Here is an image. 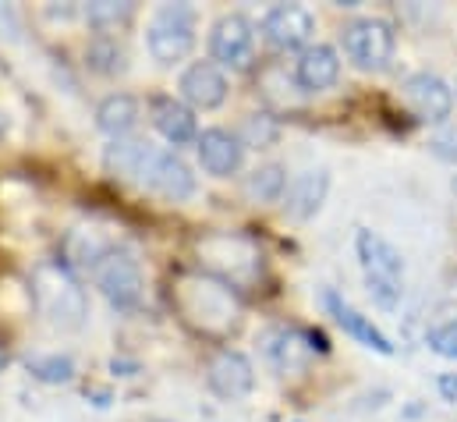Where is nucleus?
<instances>
[{"instance_id": "obj_1", "label": "nucleus", "mask_w": 457, "mask_h": 422, "mask_svg": "<svg viewBox=\"0 0 457 422\" xmlns=\"http://www.w3.org/2000/svg\"><path fill=\"white\" fill-rule=\"evenodd\" d=\"M354 252L365 274V288L379 309H397L404 299V256L376 231L358 227Z\"/></svg>"}, {"instance_id": "obj_2", "label": "nucleus", "mask_w": 457, "mask_h": 422, "mask_svg": "<svg viewBox=\"0 0 457 422\" xmlns=\"http://www.w3.org/2000/svg\"><path fill=\"white\" fill-rule=\"evenodd\" d=\"M199 14L192 4H160L145 25V50L156 64L170 68L195 50Z\"/></svg>"}, {"instance_id": "obj_3", "label": "nucleus", "mask_w": 457, "mask_h": 422, "mask_svg": "<svg viewBox=\"0 0 457 422\" xmlns=\"http://www.w3.org/2000/svg\"><path fill=\"white\" fill-rule=\"evenodd\" d=\"M178 306L188 323H195L206 333H228L241 313L228 284L213 277H185L178 288Z\"/></svg>"}, {"instance_id": "obj_4", "label": "nucleus", "mask_w": 457, "mask_h": 422, "mask_svg": "<svg viewBox=\"0 0 457 422\" xmlns=\"http://www.w3.org/2000/svg\"><path fill=\"white\" fill-rule=\"evenodd\" d=\"M32 291H36V302L43 309V316L50 319L54 326L61 330H79L86 323L89 313V302H86V291L79 288V281L61 266V263H46L36 270V281H32Z\"/></svg>"}, {"instance_id": "obj_5", "label": "nucleus", "mask_w": 457, "mask_h": 422, "mask_svg": "<svg viewBox=\"0 0 457 422\" xmlns=\"http://www.w3.org/2000/svg\"><path fill=\"white\" fill-rule=\"evenodd\" d=\"M93 281L100 288V295L114 306L117 313H131L142 306V295H145V281H142V270H138V259L124 249H107L96 266H93Z\"/></svg>"}, {"instance_id": "obj_6", "label": "nucleus", "mask_w": 457, "mask_h": 422, "mask_svg": "<svg viewBox=\"0 0 457 422\" xmlns=\"http://www.w3.org/2000/svg\"><path fill=\"white\" fill-rule=\"evenodd\" d=\"M341 46L354 68H361V72H383L394 61L397 36H394V25L383 21V18H354V21L344 25Z\"/></svg>"}, {"instance_id": "obj_7", "label": "nucleus", "mask_w": 457, "mask_h": 422, "mask_svg": "<svg viewBox=\"0 0 457 422\" xmlns=\"http://www.w3.org/2000/svg\"><path fill=\"white\" fill-rule=\"evenodd\" d=\"M135 181H142L149 192H156L167 203H185V199L195 196V174H192V167L174 149H156L153 142H149V149L142 156V167H138Z\"/></svg>"}, {"instance_id": "obj_8", "label": "nucleus", "mask_w": 457, "mask_h": 422, "mask_svg": "<svg viewBox=\"0 0 457 422\" xmlns=\"http://www.w3.org/2000/svg\"><path fill=\"white\" fill-rule=\"evenodd\" d=\"M210 61L217 68L230 72H248L255 61V25L248 14L230 11L220 14L210 29Z\"/></svg>"}, {"instance_id": "obj_9", "label": "nucleus", "mask_w": 457, "mask_h": 422, "mask_svg": "<svg viewBox=\"0 0 457 422\" xmlns=\"http://www.w3.org/2000/svg\"><path fill=\"white\" fill-rule=\"evenodd\" d=\"M259 351H262V359L280 373V376H287V373H298V369H305V362H309V355L312 351H330V344H327V337L323 333H316V330H295V326H270V330H262V337H259Z\"/></svg>"}, {"instance_id": "obj_10", "label": "nucleus", "mask_w": 457, "mask_h": 422, "mask_svg": "<svg viewBox=\"0 0 457 422\" xmlns=\"http://www.w3.org/2000/svg\"><path fill=\"white\" fill-rule=\"evenodd\" d=\"M262 36L277 50H309L316 36V18L302 4H273L262 14Z\"/></svg>"}, {"instance_id": "obj_11", "label": "nucleus", "mask_w": 457, "mask_h": 422, "mask_svg": "<svg viewBox=\"0 0 457 422\" xmlns=\"http://www.w3.org/2000/svg\"><path fill=\"white\" fill-rule=\"evenodd\" d=\"M401 97H404V104L411 106V114L419 121H429V124H444L451 117V110H454V89L433 72L408 75L404 86H401Z\"/></svg>"}, {"instance_id": "obj_12", "label": "nucleus", "mask_w": 457, "mask_h": 422, "mask_svg": "<svg viewBox=\"0 0 457 422\" xmlns=\"http://www.w3.org/2000/svg\"><path fill=\"white\" fill-rule=\"evenodd\" d=\"M206 384L217 398L224 401H241L252 394L255 387V366L245 351H234V348H224L210 359V369H206Z\"/></svg>"}, {"instance_id": "obj_13", "label": "nucleus", "mask_w": 457, "mask_h": 422, "mask_svg": "<svg viewBox=\"0 0 457 422\" xmlns=\"http://www.w3.org/2000/svg\"><path fill=\"white\" fill-rule=\"evenodd\" d=\"M178 89H181L185 106H192V110H217L230 93L224 68H217L213 61L188 64L185 75H181V82H178Z\"/></svg>"}, {"instance_id": "obj_14", "label": "nucleus", "mask_w": 457, "mask_h": 422, "mask_svg": "<svg viewBox=\"0 0 457 422\" xmlns=\"http://www.w3.org/2000/svg\"><path fill=\"white\" fill-rule=\"evenodd\" d=\"M195 149H199L203 171L213 174V178H230V174L241 171L245 146H241L237 135H230L228 128H206V131H199Z\"/></svg>"}, {"instance_id": "obj_15", "label": "nucleus", "mask_w": 457, "mask_h": 422, "mask_svg": "<svg viewBox=\"0 0 457 422\" xmlns=\"http://www.w3.org/2000/svg\"><path fill=\"white\" fill-rule=\"evenodd\" d=\"M149 121L170 146H195L199 142V121H195L192 106H185L174 97H153Z\"/></svg>"}, {"instance_id": "obj_16", "label": "nucleus", "mask_w": 457, "mask_h": 422, "mask_svg": "<svg viewBox=\"0 0 457 422\" xmlns=\"http://www.w3.org/2000/svg\"><path fill=\"white\" fill-rule=\"evenodd\" d=\"M323 306H327V313L337 319V326H341L347 337H354L361 348H372V351H379V355H394V344H390V337L372 323L369 316H361L354 306H347L341 295L334 291V288H327L323 291Z\"/></svg>"}, {"instance_id": "obj_17", "label": "nucleus", "mask_w": 457, "mask_h": 422, "mask_svg": "<svg viewBox=\"0 0 457 422\" xmlns=\"http://www.w3.org/2000/svg\"><path fill=\"white\" fill-rule=\"evenodd\" d=\"M341 79V57L330 43H312L295 61V82L305 93H327Z\"/></svg>"}, {"instance_id": "obj_18", "label": "nucleus", "mask_w": 457, "mask_h": 422, "mask_svg": "<svg viewBox=\"0 0 457 422\" xmlns=\"http://www.w3.org/2000/svg\"><path fill=\"white\" fill-rule=\"evenodd\" d=\"M327 192H330V171H305L298 174L291 185H287V213L295 220H312L316 213L323 210L327 203Z\"/></svg>"}, {"instance_id": "obj_19", "label": "nucleus", "mask_w": 457, "mask_h": 422, "mask_svg": "<svg viewBox=\"0 0 457 422\" xmlns=\"http://www.w3.org/2000/svg\"><path fill=\"white\" fill-rule=\"evenodd\" d=\"M138 124V100L128 93H111L96 106V128L111 139H128L131 128Z\"/></svg>"}, {"instance_id": "obj_20", "label": "nucleus", "mask_w": 457, "mask_h": 422, "mask_svg": "<svg viewBox=\"0 0 457 422\" xmlns=\"http://www.w3.org/2000/svg\"><path fill=\"white\" fill-rule=\"evenodd\" d=\"M287 171L280 164H259L248 178H245V196L248 203H259V207H270V203H280L287 196Z\"/></svg>"}, {"instance_id": "obj_21", "label": "nucleus", "mask_w": 457, "mask_h": 422, "mask_svg": "<svg viewBox=\"0 0 457 422\" xmlns=\"http://www.w3.org/2000/svg\"><path fill=\"white\" fill-rule=\"evenodd\" d=\"M86 68L93 72V75H104V79H111V75H120L124 68H128V54H124V43L114 39V36H96V39H89V46H86Z\"/></svg>"}, {"instance_id": "obj_22", "label": "nucleus", "mask_w": 457, "mask_h": 422, "mask_svg": "<svg viewBox=\"0 0 457 422\" xmlns=\"http://www.w3.org/2000/svg\"><path fill=\"white\" fill-rule=\"evenodd\" d=\"M145 149H149V142H142V139H114V142L107 146V153H104V164H107V171H114V174L135 178L138 167H142Z\"/></svg>"}, {"instance_id": "obj_23", "label": "nucleus", "mask_w": 457, "mask_h": 422, "mask_svg": "<svg viewBox=\"0 0 457 422\" xmlns=\"http://www.w3.org/2000/svg\"><path fill=\"white\" fill-rule=\"evenodd\" d=\"M25 369L39 384H71L75 380V359L71 355H36L25 362Z\"/></svg>"}, {"instance_id": "obj_24", "label": "nucleus", "mask_w": 457, "mask_h": 422, "mask_svg": "<svg viewBox=\"0 0 457 422\" xmlns=\"http://www.w3.org/2000/svg\"><path fill=\"white\" fill-rule=\"evenodd\" d=\"M426 344H429V351H436L440 359H457V309L436 316L426 326Z\"/></svg>"}, {"instance_id": "obj_25", "label": "nucleus", "mask_w": 457, "mask_h": 422, "mask_svg": "<svg viewBox=\"0 0 457 422\" xmlns=\"http://www.w3.org/2000/svg\"><path fill=\"white\" fill-rule=\"evenodd\" d=\"M86 21L96 25V29H117L124 21H131L135 14V4L131 0H96V4H86Z\"/></svg>"}, {"instance_id": "obj_26", "label": "nucleus", "mask_w": 457, "mask_h": 422, "mask_svg": "<svg viewBox=\"0 0 457 422\" xmlns=\"http://www.w3.org/2000/svg\"><path fill=\"white\" fill-rule=\"evenodd\" d=\"M277 135H280V124H277L270 114H248V117H245V124H241V131H237L241 146H255V149L273 146V142H277Z\"/></svg>"}, {"instance_id": "obj_27", "label": "nucleus", "mask_w": 457, "mask_h": 422, "mask_svg": "<svg viewBox=\"0 0 457 422\" xmlns=\"http://www.w3.org/2000/svg\"><path fill=\"white\" fill-rule=\"evenodd\" d=\"M429 149H433V156H440L444 164H454L457 167V128L436 135V139H429Z\"/></svg>"}, {"instance_id": "obj_28", "label": "nucleus", "mask_w": 457, "mask_h": 422, "mask_svg": "<svg viewBox=\"0 0 457 422\" xmlns=\"http://www.w3.org/2000/svg\"><path fill=\"white\" fill-rule=\"evenodd\" d=\"M0 39H7V43L21 39V18H18L14 4H0Z\"/></svg>"}, {"instance_id": "obj_29", "label": "nucleus", "mask_w": 457, "mask_h": 422, "mask_svg": "<svg viewBox=\"0 0 457 422\" xmlns=\"http://www.w3.org/2000/svg\"><path fill=\"white\" fill-rule=\"evenodd\" d=\"M436 387H440L444 401H451V405H457V373H444V376L436 380Z\"/></svg>"}, {"instance_id": "obj_30", "label": "nucleus", "mask_w": 457, "mask_h": 422, "mask_svg": "<svg viewBox=\"0 0 457 422\" xmlns=\"http://www.w3.org/2000/svg\"><path fill=\"white\" fill-rule=\"evenodd\" d=\"M451 189H454V196H457V178H454V181H451Z\"/></svg>"}]
</instances>
